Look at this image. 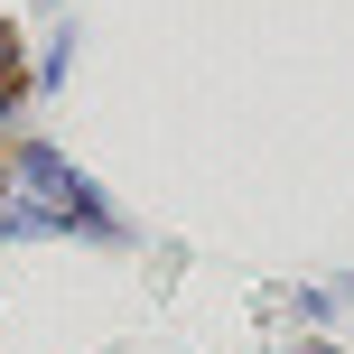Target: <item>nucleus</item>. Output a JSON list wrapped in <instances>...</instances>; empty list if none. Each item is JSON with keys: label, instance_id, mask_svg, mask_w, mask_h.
Segmentation results:
<instances>
[{"label": "nucleus", "instance_id": "1", "mask_svg": "<svg viewBox=\"0 0 354 354\" xmlns=\"http://www.w3.org/2000/svg\"><path fill=\"white\" fill-rule=\"evenodd\" d=\"M10 84H19V37L0 28V93H10Z\"/></svg>", "mask_w": 354, "mask_h": 354}]
</instances>
